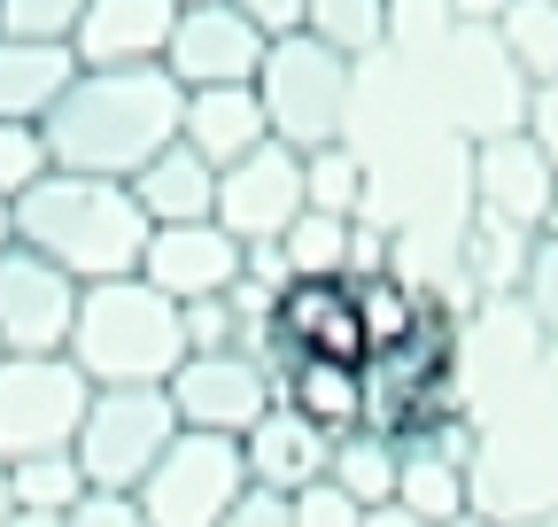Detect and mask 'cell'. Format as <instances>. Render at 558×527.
<instances>
[{"label":"cell","mask_w":558,"mask_h":527,"mask_svg":"<svg viewBox=\"0 0 558 527\" xmlns=\"http://www.w3.org/2000/svg\"><path fill=\"white\" fill-rule=\"evenodd\" d=\"M78 497H94V489H86V474H78V457H70V450H39V457H16V466H9V504L16 512L62 519Z\"/></svg>","instance_id":"cell-27"},{"label":"cell","mask_w":558,"mask_h":527,"mask_svg":"<svg viewBox=\"0 0 558 527\" xmlns=\"http://www.w3.org/2000/svg\"><path fill=\"white\" fill-rule=\"evenodd\" d=\"M9 225H16L24 248L62 264L78 287L140 272V248H148V218H140L132 186L124 179H86V171H47L32 194L9 203Z\"/></svg>","instance_id":"cell-2"},{"label":"cell","mask_w":558,"mask_h":527,"mask_svg":"<svg viewBox=\"0 0 558 527\" xmlns=\"http://www.w3.org/2000/svg\"><path fill=\"white\" fill-rule=\"evenodd\" d=\"M16 519V504H9V466H0V527H9Z\"/></svg>","instance_id":"cell-43"},{"label":"cell","mask_w":558,"mask_h":527,"mask_svg":"<svg viewBox=\"0 0 558 527\" xmlns=\"http://www.w3.org/2000/svg\"><path fill=\"white\" fill-rule=\"evenodd\" d=\"M218 527H295V497H271V489H256V481H248Z\"/></svg>","instance_id":"cell-36"},{"label":"cell","mask_w":558,"mask_h":527,"mask_svg":"<svg viewBox=\"0 0 558 527\" xmlns=\"http://www.w3.org/2000/svg\"><path fill=\"white\" fill-rule=\"evenodd\" d=\"M179 24V0H86L70 54L78 71H132V62H163Z\"/></svg>","instance_id":"cell-18"},{"label":"cell","mask_w":558,"mask_h":527,"mask_svg":"<svg viewBox=\"0 0 558 527\" xmlns=\"http://www.w3.org/2000/svg\"><path fill=\"white\" fill-rule=\"evenodd\" d=\"M418 86H427L435 117L458 132V140H497V132H520L527 124V78H520V62L505 54L497 24H458L435 62H418Z\"/></svg>","instance_id":"cell-5"},{"label":"cell","mask_w":558,"mask_h":527,"mask_svg":"<svg viewBox=\"0 0 558 527\" xmlns=\"http://www.w3.org/2000/svg\"><path fill=\"white\" fill-rule=\"evenodd\" d=\"M473 512L481 519H543L558 512V342L543 365L473 427Z\"/></svg>","instance_id":"cell-3"},{"label":"cell","mask_w":558,"mask_h":527,"mask_svg":"<svg viewBox=\"0 0 558 527\" xmlns=\"http://www.w3.org/2000/svg\"><path fill=\"white\" fill-rule=\"evenodd\" d=\"M473 218L481 225H512V233H543V210H550V156L527 140V132H497V140H473Z\"/></svg>","instance_id":"cell-15"},{"label":"cell","mask_w":558,"mask_h":527,"mask_svg":"<svg viewBox=\"0 0 558 527\" xmlns=\"http://www.w3.org/2000/svg\"><path fill=\"white\" fill-rule=\"evenodd\" d=\"M303 32L341 62H365L388 47V0H303Z\"/></svg>","instance_id":"cell-26"},{"label":"cell","mask_w":558,"mask_h":527,"mask_svg":"<svg viewBox=\"0 0 558 527\" xmlns=\"http://www.w3.org/2000/svg\"><path fill=\"white\" fill-rule=\"evenodd\" d=\"M512 527H558V512H543V519H512Z\"/></svg>","instance_id":"cell-47"},{"label":"cell","mask_w":558,"mask_h":527,"mask_svg":"<svg viewBox=\"0 0 558 527\" xmlns=\"http://www.w3.org/2000/svg\"><path fill=\"white\" fill-rule=\"evenodd\" d=\"M62 527H148V512H140L132 497H101L94 489V497H78V504L62 512Z\"/></svg>","instance_id":"cell-37"},{"label":"cell","mask_w":558,"mask_h":527,"mask_svg":"<svg viewBox=\"0 0 558 527\" xmlns=\"http://www.w3.org/2000/svg\"><path fill=\"white\" fill-rule=\"evenodd\" d=\"M241 256H248V248H241L218 218H194V225H148V248H140V280L186 310V303L226 295V287L241 280Z\"/></svg>","instance_id":"cell-16"},{"label":"cell","mask_w":558,"mask_h":527,"mask_svg":"<svg viewBox=\"0 0 558 527\" xmlns=\"http://www.w3.org/2000/svg\"><path fill=\"white\" fill-rule=\"evenodd\" d=\"M505 9H512V0H450V16H458V24H497Z\"/></svg>","instance_id":"cell-40"},{"label":"cell","mask_w":558,"mask_h":527,"mask_svg":"<svg viewBox=\"0 0 558 527\" xmlns=\"http://www.w3.org/2000/svg\"><path fill=\"white\" fill-rule=\"evenodd\" d=\"M78 280L47 264L39 248L9 241L0 248V357H62L70 318H78Z\"/></svg>","instance_id":"cell-11"},{"label":"cell","mask_w":558,"mask_h":527,"mask_svg":"<svg viewBox=\"0 0 558 527\" xmlns=\"http://www.w3.org/2000/svg\"><path fill=\"white\" fill-rule=\"evenodd\" d=\"M497 39H505V54L520 62L527 86L558 78V0H512V9L497 16Z\"/></svg>","instance_id":"cell-29"},{"label":"cell","mask_w":558,"mask_h":527,"mask_svg":"<svg viewBox=\"0 0 558 527\" xmlns=\"http://www.w3.org/2000/svg\"><path fill=\"white\" fill-rule=\"evenodd\" d=\"M233 9L264 32V39H288V32H303V0H233Z\"/></svg>","instance_id":"cell-39"},{"label":"cell","mask_w":558,"mask_h":527,"mask_svg":"<svg viewBox=\"0 0 558 527\" xmlns=\"http://www.w3.org/2000/svg\"><path fill=\"white\" fill-rule=\"evenodd\" d=\"M47 171H54V148H47V132H39V124H0V203L32 194Z\"/></svg>","instance_id":"cell-32"},{"label":"cell","mask_w":558,"mask_h":527,"mask_svg":"<svg viewBox=\"0 0 558 527\" xmlns=\"http://www.w3.org/2000/svg\"><path fill=\"white\" fill-rule=\"evenodd\" d=\"M241 489H248L241 434H194V427H179L171 450L148 466V481L132 489V504L148 512V527H218Z\"/></svg>","instance_id":"cell-9"},{"label":"cell","mask_w":558,"mask_h":527,"mask_svg":"<svg viewBox=\"0 0 558 527\" xmlns=\"http://www.w3.org/2000/svg\"><path fill=\"white\" fill-rule=\"evenodd\" d=\"M179 109L186 86L163 62H132V71H78L70 94L47 109V148L54 171H86V179H132L148 156L179 140Z\"/></svg>","instance_id":"cell-1"},{"label":"cell","mask_w":558,"mask_h":527,"mask_svg":"<svg viewBox=\"0 0 558 527\" xmlns=\"http://www.w3.org/2000/svg\"><path fill=\"white\" fill-rule=\"evenodd\" d=\"M520 132L550 156V171H558V78H543V86L527 94V124H520Z\"/></svg>","instance_id":"cell-38"},{"label":"cell","mask_w":558,"mask_h":527,"mask_svg":"<svg viewBox=\"0 0 558 527\" xmlns=\"http://www.w3.org/2000/svg\"><path fill=\"white\" fill-rule=\"evenodd\" d=\"M86 0H0V39H62L78 32Z\"/></svg>","instance_id":"cell-33"},{"label":"cell","mask_w":558,"mask_h":527,"mask_svg":"<svg viewBox=\"0 0 558 527\" xmlns=\"http://www.w3.org/2000/svg\"><path fill=\"white\" fill-rule=\"evenodd\" d=\"M16 241V225H9V203H0V248H9Z\"/></svg>","instance_id":"cell-45"},{"label":"cell","mask_w":558,"mask_h":527,"mask_svg":"<svg viewBox=\"0 0 558 527\" xmlns=\"http://www.w3.org/2000/svg\"><path fill=\"white\" fill-rule=\"evenodd\" d=\"M303 210H311V203H303V156H295L288 140H264V148H248L241 163L218 171V225H226L241 248L279 241Z\"/></svg>","instance_id":"cell-13"},{"label":"cell","mask_w":558,"mask_h":527,"mask_svg":"<svg viewBox=\"0 0 558 527\" xmlns=\"http://www.w3.org/2000/svg\"><path fill=\"white\" fill-rule=\"evenodd\" d=\"M264 32L233 9V0H202V9H179L171 47H163V71L194 94V86H256V62H264Z\"/></svg>","instance_id":"cell-14"},{"label":"cell","mask_w":558,"mask_h":527,"mask_svg":"<svg viewBox=\"0 0 558 527\" xmlns=\"http://www.w3.org/2000/svg\"><path fill=\"white\" fill-rule=\"evenodd\" d=\"M396 466H403V442H396V434H373V427H357V434H333L326 481H333L341 497H357V504L373 512V504H396Z\"/></svg>","instance_id":"cell-25"},{"label":"cell","mask_w":558,"mask_h":527,"mask_svg":"<svg viewBox=\"0 0 558 527\" xmlns=\"http://www.w3.org/2000/svg\"><path fill=\"white\" fill-rule=\"evenodd\" d=\"M349 225H357V218L303 210L288 233H279V256H288V272H295V280H349Z\"/></svg>","instance_id":"cell-28"},{"label":"cell","mask_w":558,"mask_h":527,"mask_svg":"<svg viewBox=\"0 0 558 527\" xmlns=\"http://www.w3.org/2000/svg\"><path fill=\"white\" fill-rule=\"evenodd\" d=\"M179 9H202V0H179Z\"/></svg>","instance_id":"cell-48"},{"label":"cell","mask_w":558,"mask_h":527,"mask_svg":"<svg viewBox=\"0 0 558 527\" xmlns=\"http://www.w3.org/2000/svg\"><path fill=\"white\" fill-rule=\"evenodd\" d=\"M179 140L202 156V163H241L248 148L271 140V124H264V101L256 86H194L186 109H179Z\"/></svg>","instance_id":"cell-21"},{"label":"cell","mask_w":558,"mask_h":527,"mask_svg":"<svg viewBox=\"0 0 558 527\" xmlns=\"http://www.w3.org/2000/svg\"><path fill=\"white\" fill-rule=\"evenodd\" d=\"M271 404H288L295 419H311L318 434H357L365 427V365L341 357H288L271 380Z\"/></svg>","instance_id":"cell-20"},{"label":"cell","mask_w":558,"mask_h":527,"mask_svg":"<svg viewBox=\"0 0 558 527\" xmlns=\"http://www.w3.org/2000/svg\"><path fill=\"white\" fill-rule=\"evenodd\" d=\"M349 78H357V62H341V54H333V47H318L311 32L271 39V47H264V62H256V101H264L271 140H288L295 156H311V148L341 140Z\"/></svg>","instance_id":"cell-7"},{"label":"cell","mask_w":558,"mask_h":527,"mask_svg":"<svg viewBox=\"0 0 558 527\" xmlns=\"http://www.w3.org/2000/svg\"><path fill=\"white\" fill-rule=\"evenodd\" d=\"M295 527H365V504L341 497L333 481H311V489L295 497Z\"/></svg>","instance_id":"cell-35"},{"label":"cell","mask_w":558,"mask_h":527,"mask_svg":"<svg viewBox=\"0 0 558 527\" xmlns=\"http://www.w3.org/2000/svg\"><path fill=\"white\" fill-rule=\"evenodd\" d=\"M271 334L288 342V357L365 365V326H357V287L349 280H288L271 295Z\"/></svg>","instance_id":"cell-17"},{"label":"cell","mask_w":558,"mask_h":527,"mask_svg":"<svg viewBox=\"0 0 558 527\" xmlns=\"http://www.w3.org/2000/svg\"><path fill=\"white\" fill-rule=\"evenodd\" d=\"M357 287V326H365V357H380V350H403V342H418L427 326L442 318L427 295H418L403 272H373V280H349Z\"/></svg>","instance_id":"cell-24"},{"label":"cell","mask_w":558,"mask_h":527,"mask_svg":"<svg viewBox=\"0 0 558 527\" xmlns=\"http://www.w3.org/2000/svg\"><path fill=\"white\" fill-rule=\"evenodd\" d=\"M458 32V16H450V0H388V47L380 54H396V62H435V47Z\"/></svg>","instance_id":"cell-31"},{"label":"cell","mask_w":558,"mask_h":527,"mask_svg":"<svg viewBox=\"0 0 558 527\" xmlns=\"http://www.w3.org/2000/svg\"><path fill=\"white\" fill-rule=\"evenodd\" d=\"M365 527H435V519H418V512H403V504H373Z\"/></svg>","instance_id":"cell-41"},{"label":"cell","mask_w":558,"mask_h":527,"mask_svg":"<svg viewBox=\"0 0 558 527\" xmlns=\"http://www.w3.org/2000/svg\"><path fill=\"white\" fill-rule=\"evenodd\" d=\"M520 303L535 310V326L558 342V241H535V256H527V287H520Z\"/></svg>","instance_id":"cell-34"},{"label":"cell","mask_w":558,"mask_h":527,"mask_svg":"<svg viewBox=\"0 0 558 527\" xmlns=\"http://www.w3.org/2000/svg\"><path fill=\"white\" fill-rule=\"evenodd\" d=\"M543 241H558V186H550V210H543Z\"/></svg>","instance_id":"cell-42"},{"label":"cell","mask_w":558,"mask_h":527,"mask_svg":"<svg viewBox=\"0 0 558 527\" xmlns=\"http://www.w3.org/2000/svg\"><path fill=\"white\" fill-rule=\"evenodd\" d=\"M70 365L94 388H163L186 365V310L171 295H156L140 272L124 280H94L70 318Z\"/></svg>","instance_id":"cell-4"},{"label":"cell","mask_w":558,"mask_h":527,"mask_svg":"<svg viewBox=\"0 0 558 527\" xmlns=\"http://www.w3.org/2000/svg\"><path fill=\"white\" fill-rule=\"evenodd\" d=\"M550 334L535 326V310L520 295H488L473 303L465 318H450V372H442V395L465 427H481L505 395L543 365Z\"/></svg>","instance_id":"cell-6"},{"label":"cell","mask_w":558,"mask_h":527,"mask_svg":"<svg viewBox=\"0 0 558 527\" xmlns=\"http://www.w3.org/2000/svg\"><path fill=\"white\" fill-rule=\"evenodd\" d=\"M132 203L148 225H194V218H218V163H202L186 140H171L163 156H148L132 179Z\"/></svg>","instance_id":"cell-22"},{"label":"cell","mask_w":558,"mask_h":527,"mask_svg":"<svg viewBox=\"0 0 558 527\" xmlns=\"http://www.w3.org/2000/svg\"><path fill=\"white\" fill-rule=\"evenodd\" d=\"M326 457H333V434H318L311 419H295L288 404H271L248 434H241V466L256 489L271 497H303L311 481H326Z\"/></svg>","instance_id":"cell-19"},{"label":"cell","mask_w":558,"mask_h":527,"mask_svg":"<svg viewBox=\"0 0 558 527\" xmlns=\"http://www.w3.org/2000/svg\"><path fill=\"white\" fill-rule=\"evenodd\" d=\"M9 527H62V519H39V512H16Z\"/></svg>","instance_id":"cell-44"},{"label":"cell","mask_w":558,"mask_h":527,"mask_svg":"<svg viewBox=\"0 0 558 527\" xmlns=\"http://www.w3.org/2000/svg\"><path fill=\"white\" fill-rule=\"evenodd\" d=\"M171 412L194 434H248L271 412V372L241 350H186V365L163 380Z\"/></svg>","instance_id":"cell-12"},{"label":"cell","mask_w":558,"mask_h":527,"mask_svg":"<svg viewBox=\"0 0 558 527\" xmlns=\"http://www.w3.org/2000/svg\"><path fill=\"white\" fill-rule=\"evenodd\" d=\"M70 78H78V54L62 39H0V124H47Z\"/></svg>","instance_id":"cell-23"},{"label":"cell","mask_w":558,"mask_h":527,"mask_svg":"<svg viewBox=\"0 0 558 527\" xmlns=\"http://www.w3.org/2000/svg\"><path fill=\"white\" fill-rule=\"evenodd\" d=\"M303 203L326 210V218H357L365 210V163L349 140H326L303 156Z\"/></svg>","instance_id":"cell-30"},{"label":"cell","mask_w":558,"mask_h":527,"mask_svg":"<svg viewBox=\"0 0 558 527\" xmlns=\"http://www.w3.org/2000/svg\"><path fill=\"white\" fill-rule=\"evenodd\" d=\"M94 404V380L70 357H0V466L70 450Z\"/></svg>","instance_id":"cell-10"},{"label":"cell","mask_w":558,"mask_h":527,"mask_svg":"<svg viewBox=\"0 0 558 527\" xmlns=\"http://www.w3.org/2000/svg\"><path fill=\"white\" fill-rule=\"evenodd\" d=\"M450 527H497V519H481V512H465V519H450Z\"/></svg>","instance_id":"cell-46"},{"label":"cell","mask_w":558,"mask_h":527,"mask_svg":"<svg viewBox=\"0 0 558 527\" xmlns=\"http://www.w3.org/2000/svg\"><path fill=\"white\" fill-rule=\"evenodd\" d=\"M171 434H179L171 388H94V404H86V419H78L70 457H78L86 489L132 497L140 481H148V466L171 450Z\"/></svg>","instance_id":"cell-8"}]
</instances>
